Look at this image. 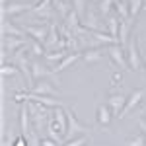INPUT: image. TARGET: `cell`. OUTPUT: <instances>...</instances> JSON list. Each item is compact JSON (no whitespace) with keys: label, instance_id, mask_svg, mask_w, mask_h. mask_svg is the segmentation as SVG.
<instances>
[{"label":"cell","instance_id":"7c38bea8","mask_svg":"<svg viewBox=\"0 0 146 146\" xmlns=\"http://www.w3.org/2000/svg\"><path fill=\"white\" fill-rule=\"evenodd\" d=\"M96 119H98V125H101V127H107V125L111 123L113 113H111V109H109V105L100 103V105H98V111H96Z\"/></svg>","mask_w":146,"mask_h":146},{"label":"cell","instance_id":"e0dca14e","mask_svg":"<svg viewBox=\"0 0 146 146\" xmlns=\"http://www.w3.org/2000/svg\"><path fill=\"white\" fill-rule=\"evenodd\" d=\"M131 25H133V20H121V27H119V45L125 47L129 43V35H131Z\"/></svg>","mask_w":146,"mask_h":146},{"label":"cell","instance_id":"ba28073f","mask_svg":"<svg viewBox=\"0 0 146 146\" xmlns=\"http://www.w3.org/2000/svg\"><path fill=\"white\" fill-rule=\"evenodd\" d=\"M29 92L35 94V96H49V98H55V96H56L55 86H53L51 82H47V80H39V82H35Z\"/></svg>","mask_w":146,"mask_h":146},{"label":"cell","instance_id":"6da1fadb","mask_svg":"<svg viewBox=\"0 0 146 146\" xmlns=\"http://www.w3.org/2000/svg\"><path fill=\"white\" fill-rule=\"evenodd\" d=\"M127 62H129V70H133V72H138L142 68V55L138 51L136 33H133L131 39H129V45H127Z\"/></svg>","mask_w":146,"mask_h":146},{"label":"cell","instance_id":"4fadbf2b","mask_svg":"<svg viewBox=\"0 0 146 146\" xmlns=\"http://www.w3.org/2000/svg\"><path fill=\"white\" fill-rule=\"evenodd\" d=\"M53 10H55V14L64 22L68 18V14L72 12V6H70L68 0H53Z\"/></svg>","mask_w":146,"mask_h":146},{"label":"cell","instance_id":"4dcf8cb0","mask_svg":"<svg viewBox=\"0 0 146 146\" xmlns=\"http://www.w3.org/2000/svg\"><path fill=\"white\" fill-rule=\"evenodd\" d=\"M142 62H144V68H146V55H142Z\"/></svg>","mask_w":146,"mask_h":146},{"label":"cell","instance_id":"83f0119b","mask_svg":"<svg viewBox=\"0 0 146 146\" xmlns=\"http://www.w3.org/2000/svg\"><path fill=\"white\" fill-rule=\"evenodd\" d=\"M41 146H62V144H58L56 140H53V138H47V136H41Z\"/></svg>","mask_w":146,"mask_h":146},{"label":"cell","instance_id":"9c48e42d","mask_svg":"<svg viewBox=\"0 0 146 146\" xmlns=\"http://www.w3.org/2000/svg\"><path fill=\"white\" fill-rule=\"evenodd\" d=\"M31 76H33V84H35V82H39V80L53 78V76H55V70H49V68L43 66L41 62L33 60V62H31Z\"/></svg>","mask_w":146,"mask_h":146},{"label":"cell","instance_id":"3957f363","mask_svg":"<svg viewBox=\"0 0 146 146\" xmlns=\"http://www.w3.org/2000/svg\"><path fill=\"white\" fill-rule=\"evenodd\" d=\"M22 27L25 29V33L29 35L31 39H35V41H39V43L45 45L47 37H49V27H47L45 23H43V25H37V23H25V25H22Z\"/></svg>","mask_w":146,"mask_h":146},{"label":"cell","instance_id":"8fae6325","mask_svg":"<svg viewBox=\"0 0 146 146\" xmlns=\"http://www.w3.org/2000/svg\"><path fill=\"white\" fill-rule=\"evenodd\" d=\"M27 113H29L27 103H23L22 109H20V131H22V136H25V138H29V135L33 133V131L29 129V121H31V117H29Z\"/></svg>","mask_w":146,"mask_h":146},{"label":"cell","instance_id":"44dd1931","mask_svg":"<svg viewBox=\"0 0 146 146\" xmlns=\"http://www.w3.org/2000/svg\"><path fill=\"white\" fill-rule=\"evenodd\" d=\"M29 53H33L35 56H45L47 55V49L43 43H39V41H35L29 37Z\"/></svg>","mask_w":146,"mask_h":146},{"label":"cell","instance_id":"30bf717a","mask_svg":"<svg viewBox=\"0 0 146 146\" xmlns=\"http://www.w3.org/2000/svg\"><path fill=\"white\" fill-rule=\"evenodd\" d=\"M144 92H146V90H142V88H140V90H135L131 96H129V98H127V105H125V109H123L121 119H123V117H127V115H129V113H131V111L136 107V105L140 103V100L144 98Z\"/></svg>","mask_w":146,"mask_h":146},{"label":"cell","instance_id":"8992f818","mask_svg":"<svg viewBox=\"0 0 146 146\" xmlns=\"http://www.w3.org/2000/svg\"><path fill=\"white\" fill-rule=\"evenodd\" d=\"M107 105L111 109L113 117L115 119H121L123 109H125V105H127V96H123V94H111L109 100H107Z\"/></svg>","mask_w":146,"mask_h":146},{"label":"cell","instance_id":"cb8c5ba5","mask_svg":"<svg viewBox=\"0 0 146 146\" xmlns=\"http://www.w3.org/2000/svg\"><path fill=\"white\" fill-rule=\"evenodd\" d=\"M68 55H70L68 51H56V53H47V55H45V60H47V62H56V64H58V62H60L62 58H66Z\"/></svg>","mask_w":146,"mask_h":146},{"label":"cell","instance_id":"9a60e30c","mask_svg":"<svg viewBox=\"0 0 146 146\" xmlns=\"http://www.w3.org/2000/svg\"><path fill=\"white\" fill-rule=\"evenodd\" d=\"M92 39H94L98 45H107V47L119 43V39H117V37H111L107 31H92Z\"/></svg>","mask_w":146,"mask_h":146},{"label":"cell","instance_id":"484cf974","mask_svg":"<svg viewBox=\"0 0 146 146\" xmlns=\"http://www.w3.org/2000/svg\"><path fill=\"white\" fill-rule=\"evenodd\" d=\"M144 144H146L144 135H136V136H133V138H129L125 146H144Z\"/></svg>","mask_w":146,"mask_h":146},{"label":"cell","instance_id":"d6986e66","mask_svg":"<svg viewBox=\"0 0 146 146\" xmlns=\"http://www.w3.org/2000/svg\"><path fill=\"white\" fill-rule=\"evenodd\" d=\"M96 6H98V14L101 18H109L113 6H115V0H100V4H96Z\"/></svg>","mask_w":146,"mask_h":146},{"label":"cell","instance_id":"f546056e","mask_svg":"<svg viewBox=\"0 0 146 146\" xmlns=\"http://www.w3.org/2000/svg\"><path fill=\"white\" fill-rule=\"evenodd\" d=\"M27 2H29V4H33V8H35V6H37V4L41 2V0H27Z\"/></svg>","mask_w":146,"mask_h":146},{"label":"cell","instance_id":"d4e9b609","mask_svg":"<svg viewBox=\"0 0 146 146\" xmlns=\"http://www.w3.org/2000/svg\"><path fill=\"white\" fill-rule=\"evenodd\" d=\"M88 144V136L82 135V136H76V138H72V140H66L62 146H86Z\"/></svg>","mask_w":146,"mask_h":146},{"label":"cell","instance_id":"5b68a950","mask_svg":"<svg viewBox=\"0 0 146 146\" xmlns=\"http://www.w3.org/2000/svg\"><path fill=\"white\" fill-rule=\"evenodd\" d=\"M29 47V39H22V37H4V56L6 55H16L22 49Z\"/></svg>","mask_w":146,"mask_h":146},{"label":"cell","instance_id":"5bb4252c","mask_svg":"<svg viewBox=\"0 0 146 146\" xmlns=\"http://www.w3.org/2000/svg\"><path fill=\"white\" fill-rule=\"evenodd\" d=\"M2 33H4V37H22V39H25V35H27L23 27H18L16 23L10 22L2 23Z\"/></svg>","mask_w":146,"mask_h":146},{"label":"cell","instance_id":"2e32d148","mask_svg":"<svg viewBox=\"0 0 146 146\" xmlns=\"http://www.w3.org/2000/svg\"><path fill=\"white\" fill-rule=\"evenodd\" d=\"M82 55H84L82 51H78V53H70V55H68L66 58H62V60H60V62H58V64H56L53 70H55V72H62V70H66V68L72 66V64H74L78 58H82Z\"/></svg>","mask_w":146,"mask_h":146},{"label":"cell","instance_id":"d6a6232c","mask_svg":"<svg viewBox=\"0 0 146 146\" xmlns=\"http://www.w3.org/2000/svg\"><path fill=\"white\" fill-rule=\"evenodd\" d=\"M119 2H123V0H115V4H119Z\"/></svg>","mask_w":146,"mask_h":146},{"label":"cell","instance_id":"ac0fdd59","mask_svg":"<svg viewBox=\"0 0 146 146\" xmlns=\"http://www.w3.org/2000/svg\"><path fill=\"white\" fill-rule=\"evenodd\" d=\"M119 27H121V18L111 14L107 18V33L111 35V37H117L119 39Z\"/></svg>","mask_w":146,"mask_h":146},{"label":"cell","instance_id":"603a6c76","mask_svg":"<svg viewBox=\"0 0 146 146\" xmlns=\"http://www.w3.org/2000/svg\"><path fill=\"white\" fill-rule=\"evenodd\" d=\"M144 8L142 0H129V10H131V20H135L136 16L140 14V10Z\"/></svg>","mask_w":146,"mask_h":146},{"label":"cell","instance_id":"ffe728a7","mask_svg":"<svg viewBox=\"0 0 146 146\" xmlns=\"http://www.w3.org/2000/svg\"><path fill=\"white\" fill-rule=\"evenodd\" d=\"M101 49H88V51H84V55H82V58L86 60V62H98V60H101Z\"/></svg>","mask_w":146,"mask_h":146},{"label":"cell","instance_id":"7402d4cb","mask_svg":"<svg viewBox=\"0 0 146 146\" xmlns=\"http://www.w3.org/2000/svg\"><path fill=\"white\" fill-rule=\"evenodd\" d=\"M0 72H2V76L6 78V76H18L22 70L16 66L14 62H12V64H10V62H4V64H2V68H0Z\"/></svg>","mask_w":146,"mask_h":146},{"label":"cell","instance_id":"277c9868","mask_svg":"<svg viewBox=\"0 0 146 146\" xmlns=\"http://www.w3.org/2000/svg\"><path fill=\"white\" fill-rule=\"evenodd\" d=\"M107 55L111 56V60L121 68V70L129 68V62H127V49H123L119 43H117V45H109V47H107Z\"/></svg>","mask_w":146,"mask_h":146},{"label":"cell","instance_id":"836d02e7","mask_svg":"<svg viewBox=\"0 0 146 146\" xmlns=\"http://www.w3.org/2000/svg\"><path fill=\"white\" fill-rule=\"evenodd\" d=\"M142 2H144V8H146V0H142Z\"/></svg>","mask_w":146,"mask_h":146},{"label":"cell","instance_id":"7a4b0ae2","mask_svg":"<svg viewBox=\"0 0 146 146\" xmlns=\"http://www.w3.org/2000/svg\"><path fill=\"white\" fill-rule=\"evenodd\" d=\"M64 111H66V119H68V131H66V136H64L66 140H72V138H76V135H86L90 131V127L78 123V119L74 117V113L68 107H64Z\"/></svg>","mask_w":146,"mask_h":146},{"label":"cell","instance_id":"1f68e13d","mask_svg":"<svg viewBox=\"0 0 146 146\" xmlns=\"http://www.w3.org/2000/svg\"><path fill=\"white\" fill-rule=\"evenodd\" d=\"M142 117H144V119H146V109H144V111H142Z\"/></svg>","mask_w":146,"mask_h":146},{"label":"cell","instance_id":"52a82bcc","mask_svg":"<svg viewBox=\"0 0 146 146\" xmlns=\"http://www.w3.org/2000/svg\"><path fill=\"white\" fill-rule=\"evenodd\" d=\"M33 10V4H29V2H10L8 6H4L2 8V14L8 18V16H20V14H25V12H31Z\"/></svg>","mask_w":146,"mask_h":146},{"label":"cell","instance_id":"4316f807","mask_svg":"<svg viewBox=\"0 0 146 146\" xmlns=\"http://www.w3.org/2000/svg\"><path fill=\"white\" fill-rule=\"evenodd\" d=\"M27 142H29V146H41V136H39V133L33 131L29 135V138H27Z\"/></svg>","mask_w":146,"mask_h":146},{"label":"cell","instance_id":"f1b7e54d","mask_svg":"<svg viewBox=\"0 0 146 146\" xmlns=\"http://www.w3.org/2000/svg\"><path fill=\"white\" fill-rule=\"evenodd\" d=\"M138 127H140V131H142V135L146 136V119L142 117V119H138Z\"/></svg>","mask_w":146,"mask_h":146}]
</instances>
